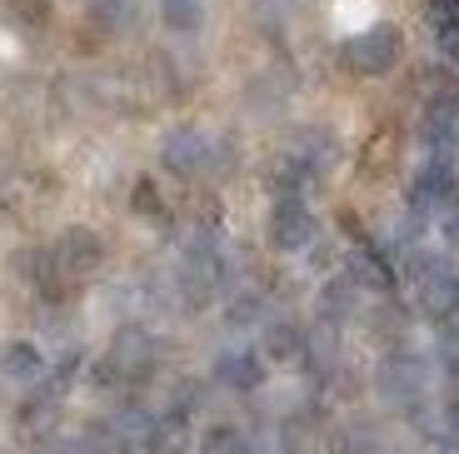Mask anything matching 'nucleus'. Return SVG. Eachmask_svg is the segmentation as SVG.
I'll return each mask as SVG.
<instances>
[{"label":"nucleus","instance_id":"obj_1","mask_svg":"<svg viewBox=\"0 0 459 454\" xmlns=\"http://www.w3.org/2000/svg\"><path fill=\"white\" fill-rule=\"evenodd\" d=\"M160 160H165V170L190 175V180H195V175H205V170H225L230 150H225V140H210L205 130L180 126V130H170V135H165Z\"/></svg>","mask_w":459,"mask_h":454},{"label":"nucleus","instance_id":"obj_2","mask_svg":"<svg viewBox=\"0 0 459 454\" xmlns=\"http://www.w3.org/2000/svg\"><path fill=\"white\" fill-rule=\"evenodd\" d=\"M340 56L355 75H385V70H394V60H400V31H394V25H365V31H355L344 40Z\"/></svg>","mask_w":459,"mask_h":454},{"label":"nucleus","instance_id":"obj_3","mask_svg":"<svg viewBox=\"0 0 459 454\" xmlns=\"http://www.w3.org/2000/svg\"><path fill=\"white\" fill-rule=\"evenodd\" d=\"M375 389H379V399L385 405H420L425 399V389H429V370H425V360L420 354H390V360L375 370Z\"/></svg>","mask_w":459,"mask_h":454},{"label":"nucleus","instance_id":"obj_4","mask_svg":"<svg viewBox=\"0 0 459 454\" xmlns=\"http://www.w3.org/2000/svg\"><path fill=\"white\" fill-rule=\"evenodd\" d=\"M155 370V340H150L145 329H120L100 364V385H115V380H145Z\"/></svg>","mask_w":459,"mask_h":454},{"label":"nucleus","instance_id":"obj_5","mask_svg":"<svg viewBox=\"0 0 459 454\" xmlns=\"http://www.w3.org/2000/svg\"><path fill=\"white\" fill-rule=\"evenodd\" d=\"M410 284H414V295H420V305L439 319H445L459 300V275L449 270L445 260H435V255H410Z\"/></svg>","mask_w":459,"mask_h":454},{"label":"nucleus","instance_id":"obj_6","mask_svg":"<svg viewBox=\"0 0 459 454\" xmlns=\"http://www.w3.org/2000/svg\"><path fill=\"white\" fill-rule=\"evenodd\" d=\"M410 210H414L420 220H435V215L459 210V180H455V170H449L445 160H435V165H425V170L414 175V185H410Z\"/></svg>","mask_w":459,"mask_h":454},{"label":"nucleus","instance_id":"obj_7","mask_svg":"<svg viewBox=\"0 0 459 454\" xmlns=\"http://www.w3.org/2000/svg\"><path fill=\"white\" fill-rule=\"evenodd\" d=\"M50 260H56L60 280H85V275H95V270H100L105 245H100V235H95V230L75 225V230H65V235L56 240V250H50Z\"/></svg>","mask_w":459,"mask_h":454},{"label":"nucleus","instance_id":"obj_8","mask_svg":"<svg viewBox=\"0 0 459 454\" xmlns=\"http://www.w3.org/2000/svg\"><path fill=\"white\" fill-rule=\"evenodd\" d=\"M220 284H225V260H220L210 245H190V250L180 255V290H185V300H190V305H205Z\"/></svg>","mask_w":459,"mask_h":454},{"label":"nucleus","instance_id":"obj_9","mask_svg":"<svg viewBox=\"0 0 459 454\" xmlns=\"http://www.w3.org/2000/svg\"><path fill=\"white\" fill-rule=\"evenodd\" d=\"M310 240H315V215L305 210V200L299 195L275 200V210H270V245L275 250H305Z\"/></svg>","mask_w":459,"mask_h":454},{"label":"nucleus","instance_id":"obj_10","mask_svg":"<svg viewBox=\"0 0 459 454\" xmlns=\"http://www.w3.org/2000/svg\"><path fill=\"white\" fill-rule=\"evenodd\" d=\"M425 140L439 150L459 145V91H439L425 105Z\"/></svg>","mask_w":459,"mask_h":454},{"label":"nucleus","instance_id":"obj_11","mask_svg":"<svg viewBox=\"0 0 459 454\" xmlns=\"http://www.w3.org/2000/svg\"><path fill=\"white\" fill-rule=\"evenodd\" d=\"M215 380L225 389H240V395H250V389H260L264 385V364H260V354H250V350H225L215 360Z\"/></svg>","mask_w":459,"mask_h":454},{"label":"nucleus","instance_id":"obj_12","mask_svg":"<svg viewBox=\"0 0 459 454\" xmlns=\"http://www.w3.org/2000/svg\"><path fill=\"white\" fill-rule=\"evenodd\" d=\"M290 160H299V170L310 175V180L315 175H330L334 165H340V140H334L330 130H305Z\"/></svg>","mask_w":459,"mask_h":454},{"label":"nucleus","instance_id":"obj_13","mask_svg":"<svg viewBox=\"0 0 459 454\" xmlns=\"http://www.w3.org/2000/svg\"><path fill=\"white\" fill-rule=\"evenodd\" d=\"M0 375L15 380V385H40V375H46V354L35 350V345L15 340L0 350Z\"/></svg>","mask_w":459,"mask_h":454},{"label":"nucleus","instance_id":"obj_14","mask_svg":"<svg viewBox=\"0 0 459 454\" xmlns=\"http://www.w3.org/2000/svg\"><path fill=\"white\" fill-rule=\"evenodd\" d=\"M145 444L150 454H185L190 450V424H185V415H160V420H150V430H145Z\"/></svg>","mask_w":459,"mask_h":454},{"label":"nucleus","instance_id":"obj_15","mask_svg":"<svg viewBox=\"0 0 459 454\" xmlns=\"http://www.w3.org/2000/svg\"><path fill=\"white\" fill-rule=\"evenodd\" d=\"M85 15H91V25L100 35H126V31H135L140 5H135V0H91Z\"/></svg>","mask_w":459,"mask_h":454},{"label":"nucleus","instance_id":"obj_16","mask_svg":"<svg viewBox=\"0 0 459 454\" xmlns=\"http://www.w3.org/2000/svg\"><path fill=\"white\" fill-rule=\"evenodd\" d=\"M350 280H355L359 290H379V295H385V290L394 284V265L365 245V250H355V260H350Z\"/></svg>","mask_w":459,"mask_h":454},{"label":"nucleus","instance_id":"obj_17","mask_svg":"<svg viewBox=\"0 0 459 454\" xmlns=\"http://www.w3.org/2000/svg\"><path fill=\"white\" fill-rule=\"evenodd\" d=\"M264 354L275 364H290V360H299L305 354V335H299V325H264Z\"/></svg>","mask_w":459,"mask_h":454},{"label":"nucleus","instance_id":"obj_18","mask_svg":"<svg viewBox=\"0 0 459 454\" xmlns=\"http://www.w3.org/2000/svg\"><path fill=\"white\" fill-rule=\"evenodd\" d=\"M160 21L180 35H195L205 25V0H160Z\"/></svg>","mask_w":459,"mask_h":454},{"label":"nucleus","instance_id":"obj_19","mask_svg":"<svg viewBox=\"0 0 459 454\" xmlns=\"http://www.w3.org/2000/svg\"><path fill=\"white\" fill-rule=\"evenodd\" d=\"M200 454H250V434L235 430V424H215L200 440Z\"/></svg>","mask_w":459,"mask_h":454},{"label":"nucleus","instance_id":"obj_20","mask_svg":"<svg viewBox=\"0 0 459 454\" xmlns=\"http://www.w3.org/2000/svg\"><path fill=\"white\" fill-rule=\"evenodd\" d=\"M130 205H135V215L150 220V225H165V220H170V210H165V200H160V190H155V180H140L135 195H130Z\"/></svg>","mask_w":459,"mask_h":454},{"label":"nucleus","instance_id":"obj_21","mask_svg":"<svg viewBox=\"0 0 459 454\" xmlns=\"http://www.w3.org/2000/svg\"><path fill=\"white\" fill-rule=\"evenodd\" d=\"M355 305H359V284L350 280V275H340V280H330V284H325V310H330L334 319H340V315H350Z\"/></svg>","mask_w":459,"mask_h":454},{"label":"nucleus","instance_id":"obj_22","mask_svg":"<svg viewBox=\"0 0 459 454\" xmlns=\"http://www.w3.org/2000/svg\"><path fill=\"white\" fill-rule=\"evenodd\" d=\"M310 180V175L299 170V160H280V165H270V195H280V200H285V195H299V185Z\"/></svg>","mask_w":459,"mask_h":454},{"label":"nucleus","instance_id":"obj_23","mask_svg":"<svg viewBox=\"0 0 459 454\" xmlns=\"http://www.w3.org/2000/svg\"><path fill=\"white\" fill-rule=\"evenodd\" d=\"M435 35H439V50H445V60H455V65H459V11L449 15V21H439Z\"/></svg>","mask_w":459,"mask_h":454},{"label":"nucleus","instance_id":"obj_24","mask_svg":"<svg viewBox=\"0 0 459 454\" xmlns=\"http://www.w3.org/2000/svg\"><path fill=\"white\" fill-rule=\"evenodd\" d=\"M445 364H449V380H455V389H459V335L445 340Z\"/></svg>","mask_w":459,"mask_h":454},{"label":"nucleus","instance_id":"obj_25","mask_svg":"<svg viewBox=\"0 0 459 454\" xmlns=\"http://www.w3.org/2000/svg\"><path fill=\"white\" fill-rule=\"evenodd\" d=\"M459 11V0H429V25H439V21H449V15Z\"/></svg>","mask_w":459,"mask_h":454},{"label":"nucleus","instance_id":"obj_26","mask_svg":"<svg viewBox=\"0 0 459 454\" xmlns=\"http://www.w3.org/2000/svg\"><path fill=\"white\" fill-rule=\"evenodd\" d=\"M445 240H449V250H459V210L445 215Z\"/></svg>","mask_w":459,"mask_h":454},{"label":"nucleus","instance_id":"obj_27","mask_svg":"<svg viewBox=\"0 0 459 454\" xmlns=\"http://www.w3.org/2000/svg\"><path fill=\"white\" fill-rule=\"evenodd\" d=\"M445 319H449V325H455V335H459V300H455V310H449Z\"/></svg>","mask_w":459,"mask_h":454}]
</instances>
